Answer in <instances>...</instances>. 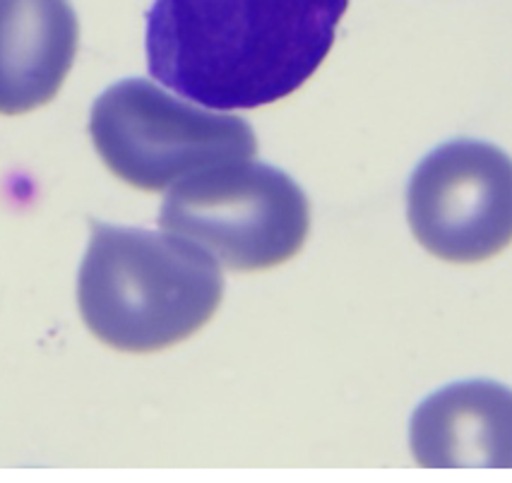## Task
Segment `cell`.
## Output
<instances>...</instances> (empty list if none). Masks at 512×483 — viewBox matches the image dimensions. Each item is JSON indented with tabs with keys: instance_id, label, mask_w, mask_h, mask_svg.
I'll return each mask as SVG.
<instances>
[{
	"instance_id": "277c9868",
	"label": "cell",
	"mask_w": 512,
	"mask_h": 483,
	"mask_svg": "<svg viewBox=\"0 0 512 483\" xmlns=\"http://www.w3.org/2000/svg\"><path fill=\"white\" fill-rule=\"evenodd\" d=\"M159 224L229 270L255 272L299 253L311 229V207L284 171L246 159L176 183Z\"/></svg>"
},
{
	"instance_id": "7a4b0ae2",
	"label": "cell",
	"mask_w": 512,
	"mask_h": 483,
	"mask_svg": "<svg viewBox=\"0 0 512 483\" xmlns=\"http://www.w3.org/2000/svg\"><path fill=\"white\" fill-rule=\"evenodd\" d=\"M224 296L217 260L174 234L92 222L77 279L85 325L104 344L150 354L210 322Z\"/></svg>"
},
{
	"instance_id": "6da1fadb",
	"label": "cell",
	"mask_w": 512,
	"mask_h": 483,
	"mask_svg": "<svg viewBox=\"0 0 512 483\" xmlns=\"http://www.w3.org/2000/svg\"><path fill=\"white\" fill-rule=\"evenodd\" d=\"M349 0H154V80L207 109H260L315 75Z\"/></svg>"
},
{
	"instance_id": "3957f363",
	"label": "cell",
	"mask_w": 512,
	"mask_h": 483,
	"mask_svg": "<svg viewBox=\"0 0 512 483\" xmlns=\"http://www.w3.org/2000/svg\"><path fill=\"white\" fill-rule=\"evenodd\" d=\"M89 133L104 164L128 186L164 190L212 166L253 159V128L130 77L94 101Z\"/></svg>"
},
{
	"instance_id": "5b68a950",
	"label": "cell",
	"mask_w": 512,
	"mask_h": 483,
	"mask_svg": "<svg viewBox=\"0 0 512 483\" xmlns=\"http://www.w3.org/2000/svg\"><path fill=\"white\" fill-rule=\"evenodd\" d=\"M416 241L445 262H481L512 243V159L476 140L445 142L407 188Z\"/></svg>"
},
{
	"instance_id": "8992f818",
	"label": "cell",
	"mask_w": 512,
	"mask_h": 483,
	"mask_svg": "<svg viewBox=\"0 0 512 483\" xmlns=\"http://www.w3.org/2000/svg\"><path fill=\"white\" fill-rule=\"evenodd\" d=\"M409 443L426 469H512V390L467 380L433 392L414 411Z\"/></svg>"
},
{
	"instance_id": "52a82bcc",
	"label": "cell",
	"mask_w": 512,
	"mask_h": 483,
	"mask_svg": "<svg viewBox=\"0 0 512 483\" xmlns=\"http://www.w3.org/2000/svg\"><path fill=\"white\" fill-rule=\"evenodd\" d=\"M77 39L70 0H0V113L49 104L73 68Z\"/></svg>"
}]
</instances>
